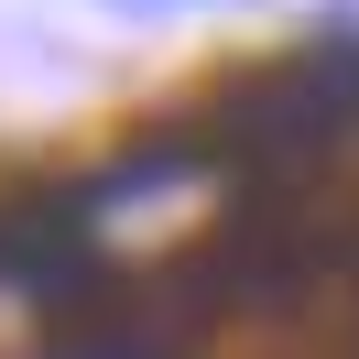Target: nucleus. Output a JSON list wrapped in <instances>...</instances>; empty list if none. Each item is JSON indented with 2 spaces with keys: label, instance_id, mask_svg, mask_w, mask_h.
Segmentation results:
<instances>
[{
  "label": "nucleus",
  "instance_id": "1",
  "mask_svg": "<svg viewBox=\"0 0 359 359\" xmlns=\"http://www.w3.org/2000/svg\"><path fill=\"white\" fill-rule=\"evenodd\" d=\"M131 11H207V0H131Z\"/></svg>",
  "mask_w": 359,
  "mask_h": 359
}]
</instances>
